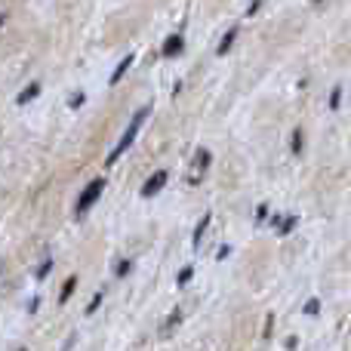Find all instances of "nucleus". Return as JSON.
<instances>
[{"instance_id": "f257e3e1", "label": "nucleus", "mask_w": 351, "mask_h": 351, "mask_svg": "<svg viewBox=\"0 0 351 351\" xmlns=\"http://www.w3.org/2000/svg\"><path fill=\"white\" fill-rule=\"evenodd\" d=\"M148 114H152V105H145V108H139V111H136V114H133V121H130V127L123 130L121 142H117V145H114V152L108 154V167H111V164H117V158H121V154L127 152V148H130V145H133V142H136V136H139L142 123L148 121Z\"/></svg>"}, {"instance_id": "9d476101", "label": "nucleus", "mask_w": 351, "mask_h": 351, "mask_svg": "<svg viewBox=\"0 0 351 351\" xmlns=\"http://www.w3.org/2000/svg\"><path fill=\"white\" fill-rule=\"evenodd\" d=\"M293 228H296V216H284L278 222V234H290Z\"/></svg>"}, {"instance_id": "aec40b11", "label": "nucleus", "mask_w": 351, "mask_h": 351, "mask_svg": "<svg viewBox=\"0 0 351 351\" xmlns=\"http://www.w3.org/2000/svg\"><path fill=\"white\" fill-rule=\"evenodd\" d=\"M80 105H84V93H77V96L71 99V108H80Z\"/></svg>"}, {"instance_id": "20e7f679", "label": "nucleus", "mask_w": 351, "mask_h": 351, "mask_svg": "<svg viewBox=\"0 0 351 351\" xmlns=\"http://www.w3.org/2000/svg\"><path fill=\"white\" fill-rule=\"evenodd\" d=\"M182 49H185V40H182V34H170V37H167V43H164V56H167V59H176Z\"/></svg>"}, {"instance_id": "0eeeda50", "label": "nucleus", "mask_w": 351, "mask_h": 351, "mask_svg": "<svg viewBox=\"0 0 351 351\" xmlns=\"http://www.w3.org/2000/svg\"><path fill=\"white\" fill-rule=\"evenodd\" d=\"M37 96H40V84H28V90H22V93H19V99H16V102H19V105H28L31 99H37Z\"/></svg>"}, {"instance_id": "6e6552de", "label": "nucleus", "mask_w": 351, "mask_h": 351, "mask_svg": "<svg viewBox=\"0 0 351 351\" xmlns=\"http://www.w3.org/2000/svg\"><path fill=\"white\" fill-rule=\"evenodd\" d=\"M74 287H77V278H74V274H71V278H68L65 284H62V293H59V305H65V302H68V296H71V293H74Z\"/></svg>"}, {"instance_id": "ddd939ff", "label": "nucleus", "mask_w": 351, "mask_h": 351, "mask_svg": "<svg viewBox=\"0 0 351 351\" xmlns=\"http://www.w3.org/2000/svg\"><path fill=\"white\" fill-rule=\"evenodd\" d=\"M305 315H308V317H315L317 315V311H321V299H308V302H305Z\"/></svg>"}, {"instance_id": "dca6fc26", "label": "nucleus", "mask_w": 351, "mask_h": 351, "mask_svg": "<svg viewBox=\"0 0 351 351\" xmlns=\"http://www.w3.org/2000/svg\"><path fill=\"white\" fill-rule=\"evenodd\" d=\"M206 167H210V152H197V170L204 173Z\"/></svg>"}, {"instance_id": "f3484780", "label": "nucleus", "mask_w": 351, "mask_h": 351, "mask_svg": "<svg viewBox=\"0 0 351 351\" xmlns=\"http://www.w3.org/2000/svg\"><path fill=\"white\" fill-rule=\"evenodd\" d=\"M339 99H342V86H336V90L333 93H330V108H339Z\"/></svg>"}, {"instance_id": "7ed1b4c3", "label": "nucleus", "mask_w": 351, "mask_h": 351, "mask_svg": "<svg viewBox=\"0 0 351 351\" xmlns=\"http://www.w3.org/2000/svg\"><path fill=\"white\" fill-rule=\"evenodd\" d=\"M167 179H170V173H167V170H158L154 176H148V182L142 185V197H154V194L167 185Z\"/></svg>"}, {"instance_id": "f03ea898", "label": "nucleus", "mask_w": 351, "mask_h": 351, "mask_svg": "<svg viewBox=\"0 0 351 351\" xmlns=\"http://www.w3.org/2000/svg\"><path fill=\"white\" fill-rule=\"evenodd\" d=\"M102 191H105V179H93L90 185L80 191V197H77V206H74V213L77 216H86V213L96 206V200L102 197Z\"/></svg>"}, {"instance_id": "423d86ee", "label": "nucleus", "mask_w": 351, "mask_h": 351, "mask_svg": "<svg viewBox=\"0 0 351 351\" xmlns=\"http://www.w3.org/2000/svg\"><path fill=\"white\" fill-rule=\"evenodd\" d=\"M237 34H241V31H237V28H228V31H225V37H222V43H219V47H216V53H219V56H225V53H228V49H231V43L237 40Z\"/></svg>"}, {"instance_id": "a211bd4d", "label": "nucleus", "mask_w": 351, "mask_h": 351, "mask_svg": "<svg viewBox=\"0 0 351 351\" xmlns=\"http://www.w3.org/2000/svg\"><path fill=\"white\" fill-rule=\"evenodd\" d=\"M49 271H53V259H47V262H43L40 268H37V280H43V278H47Z\"/></svg>"}, {"instance_id": "1a4fd4ad", "label": "nucleus", "mask_w": 351, "mask_h": 351, "mask_svg": "<svg viewBox=\"0 0 351 351\" xmlns=\"http://www.w3.org/2000/svg\"><path fill=\"white\" fill-rule=\"evenodd\" d=\"M179 321H182V308H176V311H173V317H170V321H167V324H164V327H160V336L173 333V330H176V324H179Z\"/></svg>"}, {"instance_id": "4468645a", "label": "nucleus", "mask_w": 351, "mask_h": 351, "mask_svg": "<svg viewBox=\"0 0 351 351\" xmlns=\"http://www.w3.org/2000/svg\"><path fill=\"white\" fill-rule=\"evenodd\" d=\"M102 299H105V293H96V296L90 299V305H86V315H96V308L102 305Z\"/></svg>"}, {"instance_id": "9b49d317", "label": "nucleus", "mask_w": 351, "mask_h": 351, "mask_svg": "<svg viewBox=\"0 0 351 351\" xmlns=\"http://www.w3.org/2000/svg\"><path fill=\"white\" fill-rule=\"evenodd\" d=\"M290 148H293V154H302V130H293Z\"/></svg>"}, {"instance_id": "39448f33", "label": "nucleus", "mask_w": 351, "mask_h": 351, "mask_svg": "<svg viewBox=\"0 0 351 351\" xmlns=\"http://www.w3.org/2000/svg\"><path fill=\"white\" fill-rule=\"evenodd\" d=\"M133 62H136V56H127V59H123L121 65L114 68V74H111V86H114V84H121V77L130 71V68H133Z\"/></svg>"}, {"instance_id": "f8f14e48", "label": "nucleus", "mask_w": 351, "mask_h": 351, "mask_svg": "<svg viewBox=\"0 0 351 351\" xmlns=\"http://www.w3.org/2000/svg\"><path fill=\"white\" fill-rule=\"evenodd\" d=\"M206 225H210V213H206V216H204V219H200V225H197V231H194V237H191V241H194V247H197V243H200V237H204V231H206Z\"/></svg>"}, {"instance_id": "6ab92c4d", "label": "nucleus", "mask_w": 351, "mask_h": 351, "mask_svg": "<svg viewBox=\"0 0 351 351\" xmlns=\"http://www.w3.org/2000/svg\"><path fill=\"white\" fill-rule=\"evenodd\" d=\"M130 265H133V262H130V259H123V262H117V268H114V274H117V278H123V274H130Z\"/></svg>"}, {"instance_id": "2eb2a0df", "label": "nucleus", "mask_w": 351, "mask_h": 351, "mask_svg": "<svg viewBox=\"0 0 351 351\" xmlns=\"http://www.w3.org/2000/svg\"><path fill=\"white\" fill-rule=\"evenodd\" d=\"M191 274H194V268H191V265H188V268H182V271H179V278H176V284H179V287H185L188 280H191Z\"/></svg>"}]
</instances>
